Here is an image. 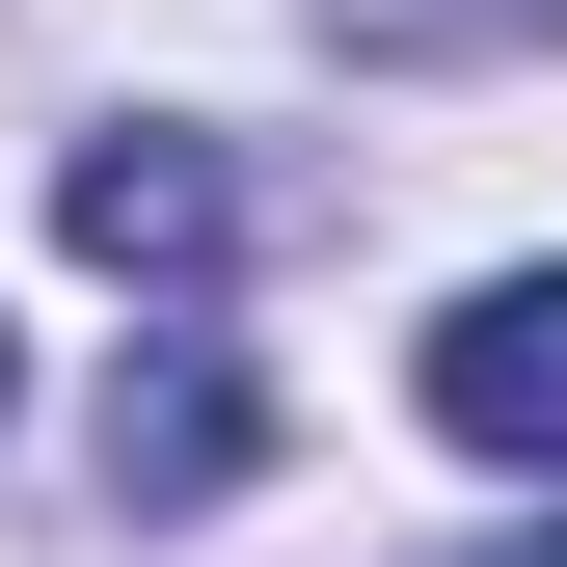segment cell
Wrapping results in <instances>:
<instances>
[{"label":"cell","instance_id":"6da1fadb","mask_svg":"<svg viewBox=\"0 0 567 567\" xmlns=\"http://www.w3.org/2000/svg\"><path fill=\"white\" fill-rule=\"evenodd\" d=\"M54 244L135 270V298H217V270H244V163H217L189 109H109L82 163H54Z\"/></svg>","mask_w":567,"mask_h":567},{"label":"cell","instance_id":"7a4b0ae2","mask_svg":"<svg viewBox=\"0 0 567 567\" xmlns=\"http://www.w3.org/2000/svg\"><path fill=\"white\" fill-rule=\"evenodd\" d=\"M433 433L514 460V486H567V270H486V298L433 324Z\"/></svg>","mask_w":567,"mask_h":567},{"label":"cell","instance_id":"3957f363","mask_svg":"<svg viewBox=\"0 0 567 567\" xmlns=\"http://www.w3.org/2000/svg\"><path fill=\"white\" fill-rule=\"evenodd\" d=\"M244 460H270V405H244V351H217V324H163V351L109 379V486H135V514H217Z\"/></svg>","mask_w":567,"mask_h":567},{"label":"cell","instance_id":"277c9868","mask_svg":"<svg viewBox=\"0 0 567 567\" xmlns=\"http://www.w3.org/2000/svg\"><path fill=\"white\" fill-rule=\"evenodd\" d=\"M433 567H567V514H514V540H433Z\"/></svg>","mask_w":567,"mask_h":567}]
</instances>
